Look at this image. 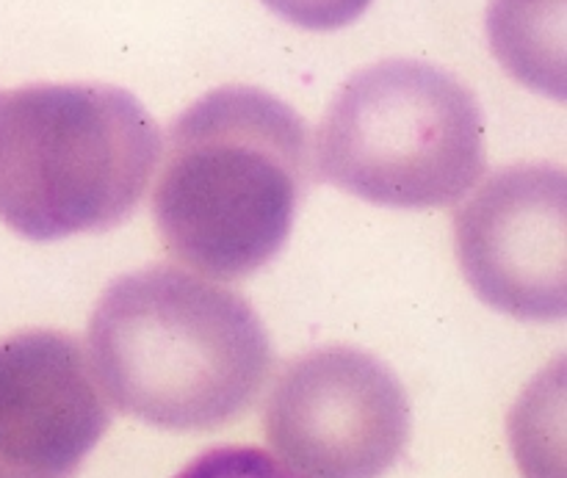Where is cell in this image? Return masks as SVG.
Listing matches in <instances>:
<instances>
[{
  "label": "cell",
  "instance_id": "6da1fadb",
  "mask_svg": "<svg viewBox=\"0 0 567 478\" xmlns=\"http://www.w3.org/2000/svg\"><path fill=\"white\" fill-rule=\"evenodd\" d=\"M89 349L114 407L169 432L236 420L275 363L269 335L241 293L175 266L111 282L89 321Z\"/></svg>",
  "mask_w": 567,
  "mask_h": 478
},
{
  "label": "cell",
  "instance_id": "7a4b0ae2",
  "mask_svg": "<svg viewBox=\"0 0 567 478\" xmlns=\"http://www.w3.org/2000/svg\"><path fill=\"white\" fill-rule=\"evenodd\" d=\"M302 116L255 86H221L172 125L153 194L166 252L214 280L264 269L288 241L308 186Z\"/></svg>",
  "mask_w": 567,
  "mask_h": 478
},
{
  "label": "cell",
  "instance_id": "3957f363",
  "mask_svg": "<svg viewBox=\"0 0 567 478\" xmlns=\"http://www.w3.org/2000/svg\"><path fill=\"white\" fill-rule=\"evenodd\" d=\"M161 131L131 92L39 83L0 94V221L31 241L120 225L147 194Z\"/></svg>",
  "mask_w": 567,
  "mask_h": 478
},
{
  "label": "cell",
  "instance_id": "277c9868",
  "mask_svg": "<svg viewBox=\"0 0 567 478\" xmlns=\"http://www.w3.org/2000/svg\"><path fill=\"white\" fill-rule=\"evenodd\" d=\"M324 180L382 208H446L485 175L474 92L441 66L393 59L347 81L321 119Z\"/></svg>",
  "mask_w": 567,
  "mask_h": 478
},
{
  "label": "cell",
  "instance_id": "5b68a950",
  "mask_svg": "<svg viewBox=\"0 0 567 478\" xmlns=\"http://www.w3.org/2000/svg\"><path fill=\"white\" fill-rule=\"evenodd\" d=\"M410 437V404L385 363L347 346L293 360L266 404V440L299 478H380Z\"/></svg>",
  "mask_w": 567,
  "mask_h": 478
},
{
  "label": "cell",
  "instance_id": "8992f818",
  "mask_svg": "<svg viewBox=\"0 0 567 478\" xmlns=\"http://www.w3.org/2000/svg\"><path fill=\"white\" fill-rule=\"evenodd\" d=\"M465 282L487 308L518 321H567V169H498L454 216Z\"/></svg>",
  "mask_w": 567,
  "mask_h": 478
},
{
  "label": "cell",
  "instance_id": "52a82bcc",
  "mask_svg": "<svg viewBox=\"0 0 567 478\" xmlns=\"http://www.w3.org/2000/svg\"><path fill=\"white\" fill-rule=\"evenodd\" d=\"M109 424L75 337L31 330L0 341V478H72Z\"/></svg>",
  "mask_w": 567,
  "mask_h": 478
},
{
  "label": "cell",
  "instance_id": "ba28073f",
  "mask_svg": "<svg viewBox=\"0 0 567 478\" xmlns=\"http://www.w3.org/2000/svg\"><path fill=\"white\" fill-rule=\"evenodd\" d=\"M485 25L509 77L567 103V0H491Z\"/></svg>",
  "mask_w": 567,
  "mask_h": 478
},
{
  "label": "cell",
  "instance_id": "9c48e42d",
  "mask_svg": "<svg viewBox=\"0 0 567 478\" xmlns=\"http://www.w3.org/2000/svg\"><path fill=\"white\" fill-rule=\"evenodd\" d=\"M507 437L524 478H567V354L551 360L520 391Z\"/></svg>",
  "mask_w": 567,
  "mask_h": 478
},
{
  "label": "cell",
  "instance_id": "30bf717a",
  "mask_svg": "<svg viewBox=\"0 0 567 478\" xmlns=\"http://www.w3.org/2000/svg\"><path fill=\"white\" fill-rule=\"evenodd\" d=\"M175 478H299L260 448H214Z\"/></svg>",
  "mask_w": 567,
  "mask_h": 478
},
{
  "label": "cell",
  "instance_id": "8fae6325",
  "mask_svg": "<svg viewBox=\"0 0 567 478\" xmlns=\"http://www.w3.org/2000/svg\"><path fill=\"white\" fill-rule=\"evenodd\" d=\"M264 6L305 31H338L358 20L371 0H264Z\"/></svg>",
  "mask_w": 567,
  "mask_h": 478
}]
</instances>
